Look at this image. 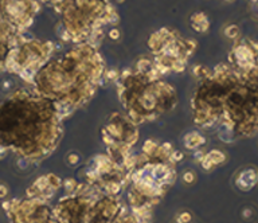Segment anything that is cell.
Here are the masks:
<instances>
[{"mask_svg":"<svg viewBox=\"0 0 258 223\" xmlns=\"http://www.w3.org/2000/svg\"><path fill=\"white\" fill-rule=\"evenodd\" d=\"M67 114L34 89H18L0 100V149L40 162L58 148Z\"/></svg>","mask_w":258,"mask_h":223,"instance_id":"cell-1","label":"cell"},{"mask_svg":"<svg viewBox=\"0 0 258 223\" xmlns=\"http://www.w3.org/2000/svg\"><path fill=\"white\" fill-rule=\"evenodd\" d=\"M105 71V61L98 47L79 43L48 58L30 85L70 116L92 100L104 81Z\"/></svg>","mask_w":258,"mask_h":223,"instance_id":"cell-2","label":"cell"},{"mask_svg":"<svg viewBox=\"0 0 258 223\" xmlns=\"http://www.w3.org/2000/svg\"><path fill=\"white\" fill-rule=\"evenodd\" d=\"M176 166L175 148L171 143L148 139L140 152L133 153L124 193L129 211L141 223H152L155 207L176 183Z\"/></svg>","mask_w":258,"mask_h":223,"instance_id":"cell-3","label":"cell"},{"mask_svg":"<svg viewBox=\"0 0 258 223\" xmlns=\"http://www.w3.org/2000/svg\"><path fill=\"white\" fill-rule=\"evenodd\" d=\"M163 78L135 69L120 71L116 81L118 100L136 125L155 121L178 105L176 89Z\"/></svg>","mask_w":258,"mask_h":223,"instance_id":"cell-4","label":"cell"},{"mask_svg":"<svg viewBox=\"0 0 258 223\" xmlns=\"http://www.w3.org/2000/svg\"><path fill=\"white\" fill-rule=\"evenodd\" d=\"M63 32L61 38L75 44L100 46L104 27L117 26L118 13L109 0H66L58 9Z\"/></svg>","mask_w":258,"mask_h":223,"instance_id":"cell-5","label":"cell"},{"mask_svg":"<svg viewBox=\"0 0 258 223\" xmlns=\"http://www.w3.org/2000/svg\"><path fill=\"white\" fill-rule=\"evenodd\" d=\"M152 59L163 75L182 73L187 67L190 57L195 53L198 43L187 39L176 30L163 27L151 34L147 40Z\"/></svg>","mask_w":258,"mask_h":223,"instance_id":"cell-6","label":"cell"},{"mask_svg":"<svg viewBox=\"0 0 258 223\" xmlns=\"http://www.w3.org/2000/svg\"><path fill=\"white\" fill-rule=\"evenodd\" d=\"M54 51L55 43L53 42H43L26 36L9 54L5 71L18 74L27 83H31L36 71L47 62Z\"/></svg>","mask_w":258,"mask_h":223,"instance_id":"cell-7","label":"cell"},{"mask_svg":"<svg viewBox=\"0 0 258 223\" xmlns=\"http://www.w3.org/2000/svg\"><path fill=\"white\" fill-rule=\"evenodd\" d=\"M101 193L121 197L129 182V172L112 160L106 153L96 155L85 168V180Z\"/></svg>","mask_w":258,"mask_h":223,"instance_id":"cell-8","label":"cell"},{"mask_svg":"<svg viewBox=\"0 0 258 223\" xmlns=\"http://www.w3.org/2000/svg\"><path fill=\"white\" fill-rule=\"evenodd\" d=\"M9 223H61L50 202L38 198H13L3 203Z\"/></svg>","mask_w":258,"mask_h":223,"instance_id":"cell-9","label":"cell"},{"mask_svg":"<svg viewBox=\"0 0 258 223\" xmlns=\"http://www.w3.org/2000/svg\"><path fill=\"white\" fill-rule=\"evenodd\" d=\"M100 190H97L86 182L78 183L75 191L59 198L54 207V213L61 223H85L94 198Z\"/></svg>","mask_w":258,"mask_h":223,"instance_id":"cell-10","label":"cell"},{"mask_svg":"<svg viewBox=\"0 0 258 223\" xmlns=\"http://www.w3.org/2000/svg\"><path fill=\"white\" fill-rule=\"evenodd\" d=\"M139 125H136L127 114L113 112L106 118L104 127L101 129V136L104 144L121 145L133 148V145L139 141Z\"/></svg>","mask_w":258,"mask_h":223,"instance_id":"cell-11","label":"cell"},{"mask_svg":"<svg viewBox=\"0 0 258 223\" xmlns=\"http://www.w3.org/2000/svg\"><path fill=\"white\" fill-rule=\"evenodd\" d=\"M128 213L129 207L121 197H112L98 191L85 223H120Z\"/></svg>","mask_w":258,"mask_h":223,"instance_id":"cell-12","label":"cell"},{"mask_svg":"<svg viewBox=\"0 0 258 223\" xmlns=\"http://www.w3.org/2000/svg\"><path fill=\"white\" fill-rule=\"evenodd\" d=\"M39 11L38 0H0V16L22 32L32 24Z\"/></svg>","mask_w":258,"mask_h":223,"instance_id":"cell-13","label":"cell"},{"mask_svg":"<svg viewBox=\"0 0 258 223\" xmlns=\"http://www.w3.org/2000/svg\"><path fill=\"white\" fill-rule=\"evenodd\" d=\"M233 69L242 74H258V44L242 39L236 43L229 54Z\"/></svg>","mask_w":258,"mask_h":223,"instance_id":"cell-14","label":"cell"},{"mask_svg":"<svg viewBox=\"0 0 258 223\" xmlns=\"http://www.w3.org/2000/svg\"><path fill=\"white\" fill-rule=\"evenodd\" d=\"M62 182L63 179L55 174H44L38 176L26 190V197L50 202L62 188Z\"/></svg>","mask_w":258,"mask_h":223,"instance_id":"cell-15","label":"cell"},{"mask_svg":"<svg viewBox=\"0 0 258 223\" xmlns=\"http://www.w3.org/2000/svg\"><path fill=\"white\" fill-rule=\"evenodd\" d=\"M24 38V32L18 31L0 16V70H5L9 54Z\"/></svg>","mask_w":258,"mask_h":223,"instance_id":"cell-16","label":"cell"},{"mask_svg":"<svg viewBox=\"0 0 258 223\" xmlns=\"http://www.w3.org/2000/svg\"><path fill=\"white\" fill-rule=\"evenodd\" d=\"M258 183V171L256 168H245L237 176V187L242 191H249Z\"/></svg>","mask_w":258,"mask_h":223,"instance_id":"cell-17","label":"cell"},{"mask_svg":"<svg viewBox=\"0 0 258 223\" xmlns=\"http://www.w3.org/2000/svg\"><path fill=\"white\" fill-rule=\"evenodd\" d=\"M226 160V155L222 152V151H218V149H214V151H210L209 153H205L203 158L201 159V166L205 171L213 170L214 167L222 164L223 162Z\"/></svg>","mask_w":258,"mask_h":223,"instance_id":"cell-18","label":"cell"},{"mask_svg":"<svg viewBox=\"0 0 258 223\" xmlns=\"http://www.w3.org/2000/svg\"><path fill=\"white\" fill-rule=\"evenodd\" d=\"M206 144V137L199 132L191 131L186 133L183 137V145L188 151H198Z\"/></svg>","mask_w":258,"mask_h":223,"instance_id":"cell-19","label":"cell"},{"mask_svg":"<svg viewBox=\"0 0 258 223\" xmlns=\"http://www.w3.org/2000/svg\"><path fill=\"white\" fill-rule=\"evenodd\" d=\"M190 24H191V28L197 32H206L210 27L209 18L205 12H194L190 16Z\"/></svg>","mask_w":258,"mask_h":223,"instance_id":"cell-20","label":"cell"},{"mask_svg":"<svg viewBox=\"0 0 258 223\" xmlns=\"http://www.w3.org/2000/svg\"><path fill=\"white\" fill-rule=\"evenodd\" d=\"M79 182L74 179V178H67L62 182V188L65 191V195H69V194H73L75 191V188L78 186Z\"/></svg>","mask_w":258,"mask_h":223,"instance_id":"cell-21","label":"cell"},{"mask_svg":"<svg viewBox=\"0 0 258 223\" xmlns=\"http://www.w3.org/2000/svg\"><path fill=\"white\" fill-rule=\"evenodd\" d=\"M191 219H193V215L188 211H182L176 215V223H188Z\"/></svg>","mask_w":258,"mask_h":223,"instance_id":"cell-22","label":"cell"},{"mask_svg":"<svg viewBox=\"0 0 258 223\" xmlns=\"http://www.w3.org/2000/svg\"><path fill=\"white\" fill-rule=\"evenodd\" d=\"M43 3H46L47 5H51L55 11L58 12V9L61 8V5L65 3L66 0H42Z\"/></svg>","mask_w":258,"mask_h":223,"instance_id":"cell-23","label":"cell"},{"mask_svg":"<svg viewBox=\"0 0 258 223\" xmlns=\"http://www.w3.org/2000/svg\"><path fill=\"white\" fill-rule=\"evenodd\" d=\"M226 35L230 36V38H238V35H240V30H238V27L237 26H229L228 28H226Z\"/></svg>","mask_w":258,"mask_h":223,"instance_id":"cell-24","label":"cell"},{"mask_svg":"<svg viewBox=\"0 0 258 223\" xmlns=\"http://www.w3.org/2000/svg\"><path fill=\"white\" fill-rule=\"evenodd\" d=\"M120 223H141V222L139 221V219L136 218L135 215H132V213L129 211V213H128V214L120 221Z\"/></svg>","mask_w":258,"mask_h":223,"instance_id":"cell-25","label":"cell"},{"mask_svg":"<svg viewBox=\"0 0 258 223\" xmlns=\"http://www.w3.org/2000/svg\"><path fill=\"white\" fill-rule=\"evenodd\" d=\"M108 35H109L110 39L118 40V39H120V35H121V32H120V30H118V27L113 26L112 28H109V32H108Z\"/></svg>","mask_w":258,"mask_h":223,"instance_id":"cell-26","label":"cell"},{"mask_svg":"<svg viewBox=\"0 0 258 223\" xmlns=\"http://www.w3.org/2000/svg\"><path fill=\"white\" fill-rule=\"evenodd\" d=\"M183 180L186 182V183L191 184L193 182H195V174H194L191 170L186 171V172H184V175H183Z\"/></svg>","mask_w":258,"mask_h":223,"instance_id":"cell-27","label":"cell"},{"mask_svg":"<svg viewBox=\"0 0 258 223\" xmlns=\"http://www.w3.org/2000/svg\"><path fill=\"white\" fill-rule=\"evenodd\" d=\"M67 163H69L71 167L77 166V164L79 163V155H78V153H74V152L70 153V155L67 156Z\"/></svg>","mask_w":258,"mask_h":223,"instance_id":"cell-28","label":"cell"},{"mask_svg":"<svg viewBox=\"0 0 258 223\" xmlns=\"http://www.w3.org/2000/svg\"><path fill=\"white\" fill-rule=\"evenodd\" d=\"M8 195V188L5 184H0V199H3Z\"/></svg>","mask_w":258,"mask_h":223,"instance_id":"cell-29","label":"cell"},{"mask_svg":"<svg viewBox=\"0 0 258 223\" xmlns=\"http://www.w3.org/2000/svg\"><path fill=\"white\" fill-rule=\"evenodd\" d=\"M116 3H118V4H123V3H125V0H116Z\"/></svg>","mask_w":258,"mask_h":223,"instance_id":"cell-30","label":"cell"},{"mask_svg":"<svg viewBox=\"0 0 258 223\" xmlns=\"http://www.w3.org/2000/svg\"><path fill=\"white\" fill-rule=\"evenodd\" d=\"M225 1H232V0H225Z\"/></svg>","mask_w":258,"mask_h":223,"instance_id":"cell-31","label":"cell"}]
</instances>
